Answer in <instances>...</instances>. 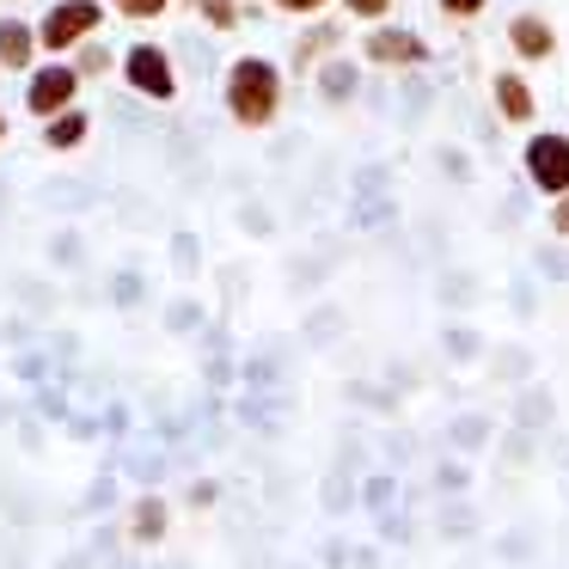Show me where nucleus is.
<instances>
[{
  "mask_svg": "<svg viewBox=\"0 0 569 569\" xmlns=\"http://www.w3.org/2000/svg\"><path fill=\"white\" fill-rule=\"evenodd\" d=\"M276 99H282V80H276L270 62H258V56H251V62L233 68V80H227V104H233L239 123H270Z\"/></svg>",
  "mask_w": 569,
  "mask_h": 569,
  "instance_id": "nucleus-1",
  "label": "nucleus"
},
{
  "mask_svg": "<svg viewBox=\"0 0 569 569\" xmlns=\"http://www.w3.org/2000/svg\"><path fill=\"white\" fill-rule=\"evenodd\" d=\"M527 178L545 197H569V136H532L527 141Z\"/></svg>",
  "mask_w": 569,
  "mask_h": 569,
  "instance_id": "nucleus-2",
  "label": "nucleus"
},
{
  "mask_svg": "<svg viewBox=\"0 0 569 569\" xmlns=\"http://www.w3.org/2000/svg\"><path fill=\"white\" fill-rule=\"evenodd\" d=\"M92 26H99V7H92V0H62V7L43 19V43H50V50H62V43L87 38Z\"/></svg>",
  "mask_w": 569,
  "mask_h": 569,
  "instance_id": "nucleus-3",
  "label": "nucleus"
},
{
  "mask_svg": "<svg viewBox=\"0 0 569 569\" xmlns=\"http://www.w3.org/2000/svg\"><path fill=\"white\" fill-rule=\"evenodd\" d=\"M368 56H373V62H386V68H417L429 50H422V38H410V31H373Z\"/></svg>",
  "mask_w": 569,
  "mask_h": 569,
  "instance_id": "nucleus-4",
  "label": "nucleus"
},
{
  "mask_svg": "<svg viewBox=\"0 0 569 569\" xmlns=\"http://www.w3.org/2000/svg\"><path fill=\"white\" fill-rule=\"evenodd\" d=\"M129 80H136L141 92H153V99H172V68H166V56L160 50H129Z\"/></svg>",
  "mask_w": 569,
  "mask_h": 569,
  "instance_id": "nucleus-5",
  "label": "nucleus"
},
{
  "mask_svg": "<svg viewBox=\"0 0 569 569\" xmlns=\"http://www.w3.org/2000/svg\"><path fill=\"white\" fill-rule=\"evenodd\" d=\"M508 43H515L520 56H527V62H545V56L557 50V38H551V26H545V19H532V13H520L515 26H508Z\"/></svg>",
  "mask_w": 569,
  "mask_h": 569,
  "instance_id": "nucleus-6",
  "label": "nucleus"
},
{
  "mask_svg": "<svg viewBox=\"0 0 569 569\" xmlns=\"http://www.w3.org/2000/svg\"><path fill=\"white\" fill-rule=\"evenodd\" d=\"M68 99H74V74H68V68H50V74L31 80V111H38V117L62 111Z\"/></svg>",
  "mask_w": 569,
  "mask_h": 569,
  "instance_id": "nucleus-7",
  "label": "nucleus"
},
{
  "mask_svg": "<svg viewBox=\"0 0 569 569\" xmlns=\"http://www.w3.org/2000/svg\"><path fill=\"white\" fill-rule=\"evenodd\" d=\"M496 104H502L508 123H532V92L520 74H496Z\"/></svg>",
  "mask_w": 569,
  "mask_h": 569,
  "instance_id": "nucleus-8",
  "label": "nucleus"
},
{
  "mask_svg": "<svg viewBox=\"0 0 569 569\" xmlns=\"http://www.w3.org/2000/svg\"><path fill=\"white\" fill-rule=\"evenodd\" d=\"M26 56H31L26 26H0V62H7V68H26Z\"/></svg>",
  "mask_w": 569,
  "mask_h": 569,
  "instance_id": "nucleus-9",
  "label": "nucleus"
},
{
  "mask_svg": "<svg viewBox=\"0 0 569 569\" xmlns=\"http://www.w3.org/2000/svg\"><path fill=\"white\" fill-rule=\"evenodd\" d=\"M349 92H356V68L331 62V68H325V99H349Z\"/></svg>",
  "mask_w": 569,
  "mask_h": 569,
  "instance_id": "nucleus-10",
  "label": "nucleus"
},
{
  "mask_svg": "<svg viewBox=\"0 0 569 569\" xmlns=\"http://www.w3.org/2000/svg\"><path fill=\"white\" fill-rule=\"evenodd\" d=\"M80 136H87V117H62V123L50 129V141H56V148H74Z\"/></svg>",
  "mask_w": 569,
  "mask_h": 569,
  "instance_id": "nucleus-11",
  "label": "nucleus"
},
{
  "mask_svg": "<svg viewBox=\"0 0 569 569\" xmlns=\"http://www.w3.org/2000/svg\"><path fill=\"white\" fill-rule=\"evenodd\" d=\"M202 7H209V19H214V26H233V19H239V7H233V0H202Z\"/></svg>",
  "mask_w": 569,
  "mask_h": 569,
  "instance_id": "nucleus-12",
  "label": "nucleus"
},
{
  "mask_svg": "<svg viewBox=\"0 0 569 569\" xmlns=\"http://www.w3.org/2000/svg\"><path fill=\"white\" fill-rule=\"evenodd\" d=\"M117 7H123L129 19H148V13H160L166 0H117Z\"/></svg>",
  "mask_w": 569,
  "mask_h": 569,
  "instance_id": "nucleus-13",
  "label": "nucleus"
},
{
  "mask_svg": "<svg viewBox=\"0 0 569 569\" xmlns=\"http://www.w3.org/2000/svg\"><path fill=\"white\" fill-rule=\"evenodd\" d=\"M392 0H349V13H361V19H380Z\"/></svg>",
  "mask_w": 569,
  "mask_h": 569,
  "instance_id": "nucleus-14",
  "label": "nucleus"
},
{
  "mask_svg": "<svg viewBox=\"0 0 569 569\" xmlns=\"http://www.w3.org/2000/svg\"><path fill=\"white\" fill-rule=\"evenodd\" d=\"M441 7H447L453 19H471V13H483V0H441Z\"/></svg>",
  "mask_w": 569,
  "mask_h": 569,
  "instance_id": "nucleus-15",
  "label": "nucleus"
},
{
  "mask_svg": "<svg viewBox=\"0 0 569 569\" xmlns=\"http://www.w3.org/2000/svg\"><path fill=\"white\" fill-rule=\"evenodd\" d=\"M551 227L569 239V197H557V209H551Z\"/></svg>",
  "mask_w": 569,
  "mask_h": 569,
  "instance_id": "nucleus-16",
  "label": "nucleus"
},
{
  "mask_svg": "<svg viewBox=\"0 0 569 569\" xmlns=\"http://www.w3.org/2000/svg\"><path fill=\"white\" fill-rule=\"evenodd\" d=\"M276 7H288V13H319L325 0H276Z\"/></svg>",
  "mask_w": 569,
  "mask_h": 569,
  "instance_id": "nucleus-17",
  "label": "nucleus"
}]
</instances>
